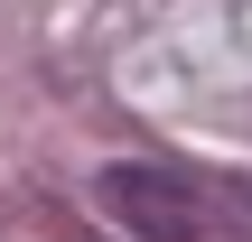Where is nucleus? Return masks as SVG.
Returning a JSON list of instances; mask_svg holds the SVG:
<instances>
[{"instance_id": "1", "label": "nucleus", "mask_w": 252, "mask_h": 242, "mask_svg": "<svg viewBox=\"0 0 252 242\" xmlns=\"http://www.w3.org/2000/svg\"><path fill=\"white\" fill-rule=\"evenodd\" d=\"M94 205L131 242H206V187L168 177V168H140V159H112L94 177Z\"/></svg>"}, {"instance_id": "2", "label": "nucleus", "mask_w": 252, "mask_h": 242, "mask_svg": "<svg viewBox=\"0 0 252 242\" xmlns=\"http://www.w3.org/2000/svg\"><path fill=\"white\" fill-rule=\"evenodd\" d=\"M224 205L243 215V242H252V177H224Z\"/></svg>"}]
</instances>
